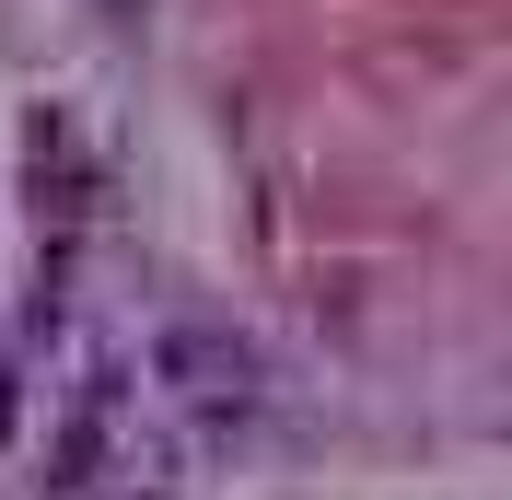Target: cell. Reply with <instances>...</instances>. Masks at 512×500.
Returning <instances> with one entry per match:
<instances>
[{"label":"cell","mask_w":512,"mask_h":500,"mask_svg":"<svg viewBox=\"0 0 512 500\" xmlns=\"http://www.w3.org/2000/svg\"><path fill=\"white\" fill-rule=\"evenodd\" d=\"M152 373H163L175 407H245L256 384H268V373H256V349L233 338V326H175V338L152 349Z\"/></svg>","instance_id":"obj_1"}]
</instances>
